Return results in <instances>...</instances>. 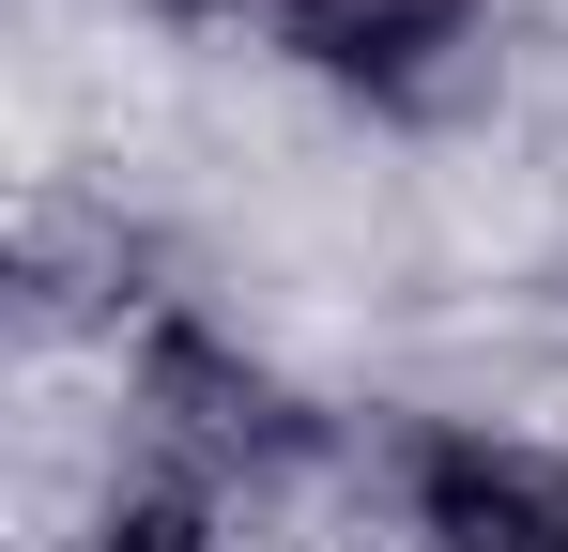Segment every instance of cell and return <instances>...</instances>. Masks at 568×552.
<instances>
[{
    "instance_id": "cell-1",
    "label": "cell",
    "mask_w": 568,
    "mask_h": 552,
    "mask_svg": "<svg viewBox=\"0 0 568 552\" xmlns=\"http://www.w3.org/2000/svg\"><path fill=\"white\" fill-rule=\"evenodd\" d=\"M139 430H154V460H185V476H277V460H307V415H292L277 368H246L215 323H154L139 338Z\"/></svg>"
},
{
    "instance_id": "cell-2",
    "label": "cell",
    "mask_w": 568,
    "mask_h": 552,
    "mask_svg": "<svg viewBox=\"0 0 568 552\" xmlns=\"http://www.w3.org/2000/svg\"><path fill=\"white\" fill-rule=\"evenodd\" d=\"M399 491L430 552H568V460L523 430H430Z\"/></svg>"
},
{
    "instance_id": "cell-3",
    "label": "cell",
    "mask_w": 568,
    "mask_h": 552,
    "mask_svg": "<svg viewBox=\"0 0 568 552\" xmlns=\"http://www.w3.org/2000/svg\"><path fill=\"white\" fill-rule=\"evenodd\" d=\"M476 16H491V0H277V47L307 62V78L399 108V92H430L476 47Z\"/></svg>"
},
{
    "instance_id": "cell-4",
    "label": "cell",
    "mask_w": 568,
    "mask_h": 552,
    "mask_svg": "<svg viewBox=\"0 0 568 552\" xmlns=\"http://www.w3.org/2000/svg\"><path fill=\"white\" fill-rule=\"evenodd\" d=\"M93 552H215V476H185V460H139V476H108Z\"/></svg>"
},
{
    "instance_id": "cell-5",
    "label": "cell",
    "mask_w": 568,
    "mask_h": 552,
    "mask_svg": "<svg viewBox=\"0 0 568 552\" xmlns=\"http://www.w3.org/2000/svg\"><path fill=\"white\" fill-rule=\"evenodd\" d=\"M154 16H277V0H154Z\"/></svg>"
}]
</instances>
